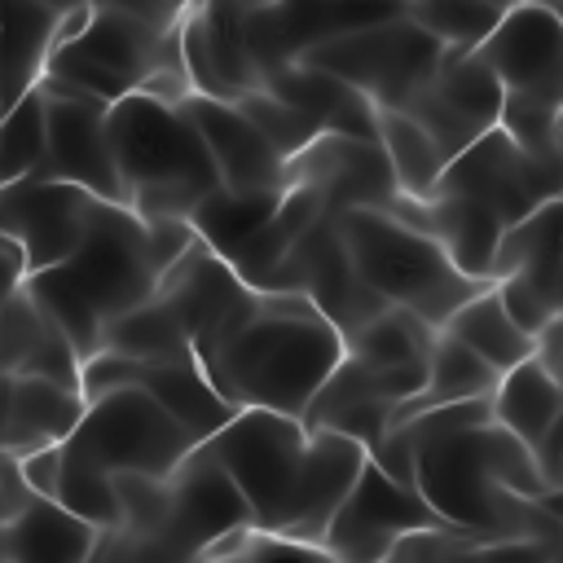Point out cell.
Here are the masks:
<instances>
[{"instance_id": "cell-1", "label": "cell", "mask_w": 563, "mask_h": 563, "mask_svg": "<svg viewBox=\"0 0 563 563\" xmlns=\"http://www.w3.org/2000/svg\"><path fill=\"white\" fill-rule=\"evenodd\" d=\"M189 242H194L189 220H141L128 202L92 198L75 251L31 273L22 286L57 321V330L70 339V347L84 361L101 347V334L114 317H123L128 308H136L158 290L163 268Z\"/></svg>"}, {"instance_id": "cell-2", "label": "cell", "mask_w": 563, "mask_h": 563, "mask_svg": "<svg viewBox=\"0 0 563 563\" xmlns=\"http://www.w3.org/2000/svg\"><path fill=\"white\" fill-rule=\"evenodd\" d=\"M202 374L233 409L303 413L343 356V334L299 290H255L198 352Z\"/></svg>"}, {"instance_id": "cell-3", "label": "cell", "mask_w": 563, "mask_h": 563, "mask_svg": "<svg viewBox=\"0 0 563 563\" xmlns=\"http://www.w3.org/2000/svg\"><path fill=\"white\" fill-rule=\"evenodd\" d=\"M106 136L123 180V202L141 220H189V211L220 185L180 101L132 88L106 106Z\"/></svg>"}, {"instance_id": "cell-4", "label": "cell", "mask_w": 563, "mask_h": 563, "mask_svg": "<svg viewBox=\"0 0 563 563\" xmlns=\"http://www.w3.org/2000/svg\"><path fill=\"white\" fill-rule=\"evenodd\" d=\"M44 75L101 101H114L132 88L180 101L189 92L180 62V18L150 22L119 4H92L84 31L48 53Z\"/></svg>"}, {"instance_id": "cell-5", "label": "cell", "mask_w": 563, "mask_h": 563, "mask_svg": "<svg viewBox=\"0 0 563 563\" xmlns=\"http://www.w3.org/2000/svg\"><path fill=\"white\" fill-rule=\"evenodd\" d=\"M334 229H339L356 273L391 308H405L431 325H444L462 299H471L479 286H488V282L466 277L431 233L413 229L409 220L391 216L387 207H343V211H334Z\"/></svg>"}, {"instance_id": "cell-6", "label": "cell", "mask_w": 563, "mask_h": 563, "mask_svg": "<svg viewBox=\"0 0 563 563\" xmlns=\"http://www.w3.org/2000/svg\"><path fill=\"white\" fill-rule=\"evenodd\" d=\"M198 444L229 471V479L251 506V523L260 532L290 541L299 523L303 462H308L303 418L277 409H233V418H224Z\"/></svg>"}, {"instance_id": "cell-7", "label": "cell", "mask_w": 563, "mask_h": 563, "mask_svg": "<svg viewBox=\"0 0 563 563\" xmlns=\"http://www.w3.org/2000/svg\"><path fill=\"white\" fill-rule=\"evenodd\" d=\"M444 48L449 44L440 35H431L418 18L396 13V18L325 31L317 40H308L295 53V62L352 84L361 97L374 101V110H400L431 79Z\"/></svg>"}, {"instance_id": "cell-8", "label": "cell", "mask_w": 563, "mask_h": 563, "mask_svg": "<svg viewBox=\"0 0 563 563\" xmlns=\"http://www.w3.org/2000/svg\"><path fill=\"white\" fill-rule=\"evenodd\" d=\"M198 440L136 383L110 387L92 400H84L79 422L62 440V449L88 457L101 471H145L167 475Z\"/></svg>"}, {"instance_id": "cell-9", "label": "cell", "mask_w": 563, "mask_h": 563, "mask_svg": "<svg viewBox=\"0 0 563 563\" xmlns=\"http://www.w3.org/2000/svg\"><path fill=\"white\" fill-rule=\"evenodd\" d=\"M449 194H471L488 202L501 224H519L537 207H545L554 194H563V163L559 154H532L510 132L488 128L479 132L462 154H453L440 172V185Z\"/></svg>"}, {"instance_id": "cell-10", "label": "cell", "mask_w": 563, "mask_h": 563, "mask_svg": "<svg viewBox=\"0 0 563 563\" xmlns=\"http://www.w3.org/2000/svg\"><path fill=\"white\" fill-rule=\"evenodd\" d=\"M264 290H299L317 303V312L343 334V343L387 308V299L356 273L339 229H334V211H321L299 238L295 246L282 255V264L273 268Z\"/></svg>"}, {"instance_id": "cell-11", "label": "cell", "mask_w": 563, "mask_h": 563, "mask_svg": "<svg viewBox=\"0 0 563 563\" xmlns=\"http://www.w3.org/2000/svg\"><path fill=\"white\" fill-rule=\"evenodd\" d=\"M35 88L44 92V158L31 176L70 180L92 198L123 202V180L114 167V150L106 136V106L53 75H40Z\"/></svg>"}, {"instance_id": "cell-12", "label": "cell", "mask_w": 563, "mask_h": 563, "mask_svg": "<svg viewBox=\"0 0 563 563\" xmlns=\"http://www.w3.org/2000/svg\"><path fill=\"white\" fill-rule=\"evenodd\" d=\"M238 528H255L246 497L229 471L202 444H194L167 471V519L154 537V559H198L211 541Z\"/></svg>"}, {"instance_id": "cell-13", "label": "cell", "mask_w": 563, "mask_h": 563, "mask_svg": "<svg viewBox=\"0 0 563 563\" xmlns=\"http://www.w3.org/2000/svg\"><path fill=\"white\" fill-rule=\"evenodd\" d=\"M422 523H440V515L427 506V497L405 484L391 479L369 453L352 479V488L343 493V501L334 506L325 532H321V554L334 559H387L391 541L409 528Z\"/></svg>"}, {"instance_id": "cell-14", "label": "cell", "mask_w": 563, "mask_h": 563, "mask_svg": "<svg viewBox=\"0 0 563 563\" xmlns=\"http://www.w3.org/2000/svg\"><path fill=\"white\" fill-rule=\"evenodd\" d=\"M475 53L501 79V97H537L563 106V18L554 4H506Z\"/></svg>"}, {"instance_id": "cell-15", "label": "cell", "mask_w": 563, "mask_h": 563, "mask_svg": "<svg viewBox=\"0 0 563 563\" xmlns=\"http://www.w3.org/2000/svg\"><path fill=\"white\" fill-rule=\"evenodd\" d=\"M427 136L440 145L444 163L462 154L479 132L497 128L501 114V79L479 62L475 48H444L431 79L400 106Z\"/></svg>"}, {"instance_id": "cell-16", "label": "cell", "mask_w": 563, "mask_h": 563, "mask_svg": "<svg viewBox=\"0 0 563 563\" xmlns=\"http://www.w3.org/2000/svg\"><path fill=\"white\" fill-rule=\"evenodd\" d=\"M88 211H92V194L70 180L18 176L0 185V229L22 246L26 277L75 251Z\"/></svg>"}, {"instance_id": "cell-17", "label": "cell", "mask_w": 563, "mask_h": 563, "mask_svg": "<svg viewBox=\"0 0 563 563\" xmlns=\"http://www.w3.org/2000/svg\"><path fill=\"white\" fill-rule=\"evenodd\" d=\"M286 167H290V180H303L321 194L325 211L387 207L400 194L378 136L317 132L295 158H286Z\"/></svg>"}, {"instance_id": "cell-18", "label": "cell", "mask_w": 563, "mask_h": 563, "mask_svg": "<svg viewBox=\"0 0 563 563\" xmlns=\"http://www.w3.org/2000/svg\"><path fill=\"white\" fill-rule=\"evenodd\" d=\"M180 110L194 119L224 189H233V194H282L290 185L286 158L268 145V136L233 101H220V97H207V92H185Z\"/></svg>"}, {"instance_id": "cell-19", "label": "cell", "mask_w": 563, "mask_h": 563, "mask_svg": "<svg viewBox=\"0 0 563 563\" xmlns=\"http://www.w3.org/2000/svg\"><path fill=\"white\" fill-rule=\"evenodd\" d=\"M391 216L409 220L413 229L431 233L444 255L475 282H493V260H497V246H501V216L471 198V194H449V189H435L427 198H409V194H396L387 202Z\"/></svg>"}, {"instance_id": "cell-20", "label": "cell", "mask_w": 563, "mask_h": 563, "mask_svg": "<svg viewBox=\"0 0 563 563\" xmlns=\"http://www.w3.org/2000/svg\"><path fill=\"white\" fill-rule=\"evenodd\" d=\"M180 62L189 75V92H207L220 101H233L246 88L264 84V66L238 26V13L229 9H180Z\"/></svg>"}, {"instance_id": "cell-21", "label": "cell", "mask_w": 563, "mask_h": 563, "mask_svg": "<svg viewBox=\"0 0 563 563\" xmlns=\"http://www.w3.org/2000/svg\"><path fill=\"white\" fill-rule=\"evenodd\" d=\"M84 413V391L44 374H0V453L62 444Z\"/></svg>"}, {"instance_id": "cell-22", "label": "cell", "mask_w": 563, "mask_h": 563, "mask_svg": "<svg viewBox=\"0 0 563 563\" xmlns=\"http://www.w3.org/2000/svg\"><path fill=\"white\" fill-rule=\"evenodd\" d=\"M0 374H44L79 387V352L26 286H13L0 299Z\"/></svg>"}, {"instance_id": "cell-23", "label": "cell", "mask_w": 563, "mask_h": 563, "mask_svg": "<svg viewBox=\"0 0 563 563\" xmlns=\"http://www.w3.org/2000/svg\"><path fill=\"white\" fill-rule=\"evenodd\" d=\"M365 462V444L334 431V427H308V462H303V501H299V523L290 532L295 545L321 550V532L352 488L356 471Z\"/></svg>"}, {"instance_id": "cell-24", "label": "cell", "mask_w": 563, "mask_h": 563, "mask_svg": "<svg viewBox=\"0 0 563 563\" xmlns=\"http://www.w3.org/2000/svg\"><path fill=\"white\" fill-rule=\"evenodd\" d=\"M97 532L88 519L66 510L57 497H31L22 510L0 519V559L9 563H84L92 559Z\"/></svg>"}, {"instance_id": "cell-25", "label": "cell", "mask_w": 563, "mask_h": 563, "mask_svg": "<svg viewBox=\"0 0 563 563\" xmlns=\"http://www.w3.org/2000/svg\"><path fill=\"white\" fill-rule=\"evenodd\" d=\"M260 88H268V92H277L282 101L299 106V110L317 123V132L374 136V119H378L374 101L361 97L352 84H343V79L317 70V66H303V62H295V57L273 62V66L264 70V84H260Z\"/></svg>"}, {"instance_id": "cell-26", "label": "cell", "mask_w": 563, "mask_h": 563, "mask_svg": "<svg viewBox=\"0 0 563 563\" xmlns=\"http://www.w3.org/2000/svg\"><path fill=\"white\" fill-rule=\"evenodd\" d=\"M136 387H145L194 440H207L224 418H233V405L211 387L198 356H172V361H141Z\"/></svg>"}, {"instance_id": "cell-27", "label": "cell", "mask_w": 563, "mask_h": 563, "mask_svg": "<svg viewBox=\"0 0 563 563\" xmlns=\"http://www.w3.org/2000/svg\"><path fill=\"white\" fill-rule=\"evenodd\" d=\"M57 4L48 0H0V110L13 106L53 53Z\"/></svg>"}, {"instance_id": "cell-28", "label": "cell", "mask_w": 563, "mask_h": 563, "mask_svg": "<svg viewBox=\"0 0 563 563\" xmlns=\"http://www.w3.org/2000/svg\"><path fill=\"white\" fill-rule=\"evenodd\" d=\"M559 378L537 361L523 356L519 365L501 369L497 387H493V422H501L515 440H523L532 453L545 444L554 413H559Z\"/></svg>"}, {"instance_id": "cell-29", "label": "cell", "mask_w": 563, "mask_h": 563, "mask_svg": "<svg viewBox=\"0 0 563 563\" xmlns=\"http://www.w3.org/2000/svg\"><path fill=\"white\" fill-rule=\"evenodd\" d=\"M497 378H501V374H497L475 347H466L462 339H453L449 330H440L435 343H431V352H427V383H422L413 396L396 400L391 422H400V418H409V413H418V409H427V405L466 400V396H493Z\"/></svg>"}, {"instance_id": "cell-30", "label": "cell", "mask_w": 563, "mask_h": 563, "mask_svg": "<svg viewBox=\"0 0 563 563\" xmlns=\"http://www.w3.org/2000/svg\"><path fill=\"white\" fill-rule=\"evenodd\" d=\"M440 330H449L453 339H462L466 347H475L497 374L510 369V365H519L523 356H532V334L510 321V312L501 308L493 282L479 286L471 299H462Z\"/></svg>"}, {"instance_id": "cell-31", "label": "cell", "mask_w": 563, "mask_h": 563, "mask_svg": "<svg viewBox=\"0 0 563 563\" xmlns=\"http://www.w3.org/2000/svg\"><path fill=\"white\" fill-rule=\"evenodd\" d=\"M374 136H378V145H383V154H387V167H391L400 194H409V198L435 194L440 172H444V154H440V145L427 136L422 123H413L405 110H378Z\"/></svg>"}, {"instance_id": "cell-32", "label": "cell", "mask_w": 563, "mask_h": 563, "mask_svg": "<svg viewBox=\"0 0 563 563\" xmlns=\"http://www.w3.org/2000/svg\"><path fill=\"white\" fill-rule=\"evenodd\" d=\"M101 347L110 352H123V356H136V361H172V356H194L176 312L150 295L141 299L136 308H128L123 317H114L101 334Z\"/></svg>"}, {"instance_id": "cell-33", "label": "cell", "mask_w": 563, "mask_h": 563, "mask_svg": "<svg viewBox=\"0 0 563 563\" xmlns=\"http://www.w3.org/2000/svg\"><path fill=\"white\" fill-rule=\"evenodd\" d=\"M44 158V92L31 84L13 106L0 110V185L31 176Z\"/></svg>"}, {"instance_id": "cell-34", "label": "cell", "mask_w": 563, "mask_h": 563, "mask_svg": "<svg viewBox=\"0 0 563 563\" xmlns=\"http://www.w3.org/2000/svg\"><path fill=\"white\" fill-rule=\"evenodd\" d=\"M66 510H75L79 519H88L92 528H114L119 523V501H114V479L110 471L92 466L88 457L62 449V475H57V493H53Z\"/></svg>"}, {"instance_id": "cell-35", "label": "cell", "mask_w": 563, "mask_h": 563, "mask_svg": "<svg viewBox=\"0 0 563 563\" xmlns=\"http://www.w3.org/2000/svg\"><path fill=\"white\" fill-rule=\"evenodd\" d=\"M501 9L506 4H497V0H418L405 13L418 18L449 48H475L493 31V22L501 18Z\"/></svg>"}, {"instance_id": "cell-36", "label": "cell", "mask_w": 563, "mask_h": 563, "mask_svg": "<svg viewBox=\"0 0 563 563\" xmlns=\"http://www.w3.org/2000/svg\"><path fill=\"white\" fill-rule=\"evenodd\" d=\"M233 106L268 136V145H273L282 158H295V154L317 136V123H312L299 106L282 101V97L268 92V88H246L242 97H233Z\"/></svg>"}, {"instance_id": "cell-37", "label": "cell", "mask_w": 563, "mask_h": 563, "mask_svg": "<svg viewBox=\"0 0 563 563\" xmlns=\"http://www.w3.org/2000/svg\"><path fill=\"white\" fill-rule=\"evenodd\" d=\"M18 471L31 484V493L53 497L57 493V475H62V444H40V449L22 453L18 457Z\"/></svg>"}, {"instance_id": "cell-38", "label": "cell", "mask_w": 563, "mask_h": 563, "mask_svg": "<svg viewBox=\"0 0 563 563\" xmlns=\"http://www.w3.org/2000/svg\"><path fill=\"white\" fill-rule=\"evenodd\" d=\"M532 356L563 383V308L541 325V334L532 339Z\"/></svg>"}, {"instance_id": "cell-39", "label": "cell", "mask_w": 563, "mask_h": 563, "mask_svg": "<svg viewBox=\"0 0 563 563\" xmlns=\"http://www.w3.org/2000/svg\"><path fill=\"white\" fill-rule=\"evenodd\" d=\"M26 282V264H22V246L0 229V299Z\"/></svg>"}, {"instance_id": "cell-40", "label": "cell", "mask_w": 563, "mask_h": 563, "mask_svg": "<svg viewBox=\"0 0 563 563\" xmlns=\"http://www.w3.org/2000/svg\"><path fill=\"white\" fill-rule=\"evenodd\" d=\"M537 462L545 471V479H554L563 471V387H559V413H554V427L545 435V444L537 449Z\"/></svg>"}, {"instance_id": "cell-41", "label": "cell", "mask_w": 563, "mask_h": 563, "mask_svg": "<svg viewBox=\"0 0 563 563\" xmlns=\"http://www.w3.org/2000/svg\"><path fill=\"white\" fill-rule=\"evenodd\" d=\"M176 9H229V13H251V9H264V4H277V0H172Z\"/></svg>"}, {"instance_id": "cell-42", "label": "cell", "mask_w": 563, "mask_h": 563, "mask_svg": "<svg viewBox=\"0 0 563 563\" xmlns=\"http://www.w3.org/2000/svg\"><path fill=\"white\" fill-rule=\"evenodd\" d=\"M541 216H545V224H550L554 233H563V194H554V198L541 207Z\"/></svg>"}, {"instance_id": "cell-43", "label": "cell", "mask_w": 563, "mask_h": 563, "mask_svg": "<svg viewBox=\"0 0 563 563\" xmlns=\"http://www.w3.org/2000/svg\"><path fill=\"white\" fill-rule=\"evenodd\" d=\"M554 154H559V163H563V128H559V141H554Z\"/></svg>"}, {"instance_id": "cell-44", "label": "cell", "mask_w": 563, "mask_h": 563, "mask_svg": "<svg viewBox=\"0 0 563 563\" xmlns=\"http://www.w3.org/2000/svg\"><path fill=\"white\" fill-rule=\"evenodd\" d=\"M48 4H57V9H62V4H66V0H48Z\"/></svg>"}, {"instance_id": "cell-45", "label": "cell", "mask_w": 563, "mask_h": 563, "mask_svg": "<svg viewBox=\"0 0 563 563\" xmlns=\"http://www.w3.org/2000/svg\"><path fill=\"white\" fill-rule=\"evenodd\" d=\"M559 554H563V541H559Z\"/></svg>"}, {"instance_id": "cell-46", "label": "cell", "mask_w": 563, "mask_h": 563, "mask_svg": "<svg viewBox=\"0 0 563 563\" xmlns=\"http://www.w3.org/2000/svg\"><path fill=\"white\" fill-rule=\"evenodd\" d=\"M409 4H418V0H409Z\"/></svg>"}]
</instances>
